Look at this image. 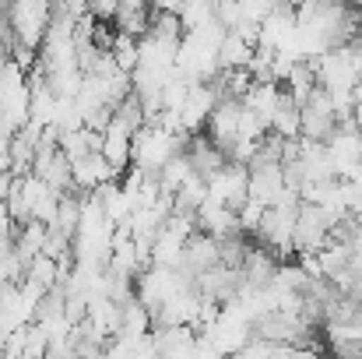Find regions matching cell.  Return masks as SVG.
<instances>
[{
  "label": "cell",
  "instance_id": "2",
  "mask_svg": "<svg viewBox=\"0 0 362 359\" xmlns=\"http://www.w3.org/2000/svg\"><path fill=\"white\" fill-rule=\"evenodd\" d=\"M334 226H338L334 212L303 201V212L296 219V257H317L331 243V229Z\"/></svg>",
  "mask_w": 362,
  "mask_h": 359
},
{
  "label": "cell",
  "instance_id": "6",
  "mask_svg": "<svg viewBox=\"0 0 362 359\" xmlns=\"http://www.w3.org/2000/svg\"><path fill=\"white\" fill-rule=\"evenodd\" d=\"M285 190H288L285 187V166L250 169V201H257L260 208H274Z\"/></svg>",
  "mask_w": 362,
  "mask_h": 359
},
{
  "label": "cell",
  "instance_id": "5",
  "mask_svg": "<svg viewBox=\"0 0 362 359\" xmlns=\"http://www.w3.org/2000/svg\"><path fill=\"white\" fill-rule=\"evenodd\" d=\"M183 159H187L190 173L201 176L204 183H211V180L229 166V155H226L204 130H201V134H190V141H187V148H183Z\"/></svg>",
  "mask_w": 362,
  "mask_h": 359
},
{
  "label": "cell",
  "instance_id": "1",
  "mask_svg": "<svg viewBox=\"0 0 362 359\" xmlns=\"http://www.w3.org/2000/svg\"><path fill=\"white\" fill-rule=\"evenodd\" d=\"M341 123H345V120L338 117L331 96H327L324 89H317V92L303 103V130H299V137H303L306 144H331V141L338 137Z\"/></svg>",
  "mask_w": 362,
  "mask_h": 359
},
{
  "label": "cell",
  "instance_id": "3",
  "mask_svg": "<svg viewBox=\"0 0 362 359\" xmlns=\"http://www.w3.org/2000/svg\"><path fill=\"white\" fill-rule=\"evenodd\" d=\"M49 18H53L49 4H14L11 7V32L25 50L39 53L46 42V32H49Z\"/></svg>",
  "mask_w": 362,
  "mask_h": 359
},
{
  "label": "cell",
  "instance_id": "4",
  "mask_svg": "<svg viewBox=\"0 0 362 359\" xmlns=\"http://www.w3.org/2000/svg\"><path fill=\"white\" fill-rule=\"evenodd\" d=\"M208 198L229 212L240 215L243 205L250 201V169L240 166V162H229L211 183H208Z\"/></svg>",
  "mask_w": 362,
  "mask_h": 359
}]
</instances>
